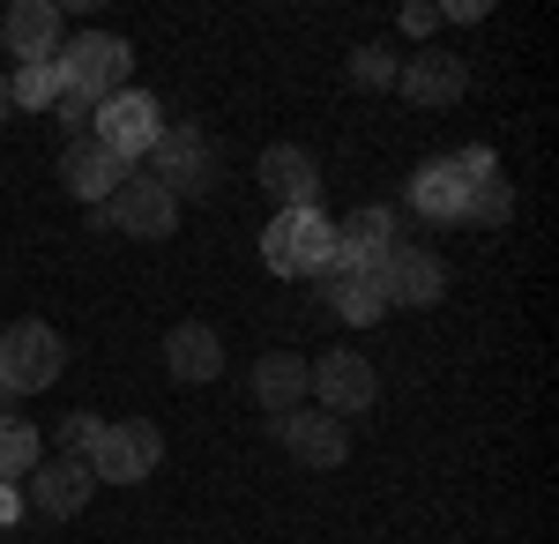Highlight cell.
Listing matches in <instances>:
<instances>
[{
    "label": "cell",
    "instance_id": "26",
    "mask_svg": "<svg viewBox=\"0 0 559 544\" xmlns=\"http://www.w3.org/2000/svg\"><path fill=\"white\" fill-rule=\"evenodd\" d=\"M403 31H411V38H426V31H440V8H426V0H411V8H403Z\"/></svg>",
    "mask_w": 559,
    "mask_h": 544
},
{
    "label": "cell",
    "instance_id": "5",
    "mask_svg": "<svg viewBox=\"0 0 559 544\" xmlns=\"http://www.w3.org/2000/svg\"><path fill=\"white\" fill-rule=\"evenodd\" d=\"M150 179L173 194V202H194V194H210L216 187V150L202 127H165L157 142H150Z\"/></svg>",
    "mask_w": 559,
    "mask_h": 544
},
{
    "label": "cell",
    "instance_id": "21",
    "mask_svg": "<svg viewBox=\"0 0 559 544\" xmlns=\"http://www.w3.org/2000/svg\"><path fill=\"white\" fill-rule=\"evenodd\" d=\"M508 216H515V179H508V172L477 179L471 194H463V224H471V232H492V224H508Z\"/></svg>",
    "mask_w": 559,
    "mask_h": 544
},
{
    "label": "cell",
    "instance_id": "14",
    "mask_svg": "<svg viewBox=\"0 0 559 544\" xmlns=\"http://www.w3.org/2000/svg\"><path fill=\"white\" fill-rule=\"evenodd\" d=\"M134 165H120L97 134H75L68 150H60V187L75 194V202H90V210H105L112 194H120V179H128Z\"/></svg>",
    "mask_w": 559,
    "mask_h": 544
},
{
    "label": "cell",
    "instance_id": "1",
    "mask_svg": "<svg viewBox=\"0 0 559 544\" xmlns=\"http://www.w3.org/2000/svg\"><path fill=\"white\" fill-rule=\"evenodd\" d=\"M134 75V45L112 38V31H90V38H68L60 45V90L68 97H90V105H105V97H120Z\"/></svg>",
    "mask_w": 559,
    "mask_h": 544
},
{
    "label": "cell",
    "instance_id": "25",
    "mask_svg": "<svg viewBox=\"0 0 559 544\" xmlns=\"http://www.w3.org/2000/svg\"><path fill=\"white\" fill-rule=\"evenodd\" d=\"M97 433H105V418H90V411H68V418H60V448L83 462L90 448H97Z\"/></svg>",
    "mask_w": 559,
    "mask_h": 544
},
{
    "label": "cell",
    "instance_id": "15",
    "mask_svg": "<svg viewBox=\"0 0 559 544\" xmlns=\"http://www.w3.org/2000/svg\"><path fill=\"white\" fill-rule=\"evenodd\" d=\"M463 194H471V179L455 157H432V165L411 172V224H426V232H455L463 224Z\"/></svg>",
    "mask_w": 559,
    "mask_h": 544
},
{
    "label": "cell",
    "instance_id": "23",
    "mask_svg": "<svg viewBox=\"0 0 559 544\" xmlns=\"http://www.w3.org/2000/svg\"><path fill=\"white\" fill-rule=\"evenodd\" d=\"M8 105H15V113H52V105H60V60H52V68H15V75H8Z\"/></svg>",
    "mask_w": 559,
    "mask_h": 544
},
{
    "label": "cell",
    "instance_id": "8",
    "mask_svg": "<svg viewBox=\"0 0 559 544\" xmlns=\"http://www.w3.org/2000/svg\"><path fill=\"white\" fill-rule=\"evenodd\" d=\"M373 284H381L388 306H440V298H448V261L432 247L395 239V247L381 253V269H373Z\"/></svg>",
    "mask_w": 559,
    "mask_h": 544
},
{
    "label": "cell",
    "instance_id": "4",
    "mask_svg": "<svg viewBox=\"0 0 559 544\" xmlns=\"http://www.w3.org/2000/svg\"><path fill=\"white\" fill-rule=\"evenodd\" d=\"M157 456H165L157 418H120V425L97 433V448L83 456V470L97 477V485H142V477L157 470Z\"/></svg>",
    "mask_w": 559,
    "mask_h": 544
},
{
    "label": "cell",
    "instance_id": "19",
    "mask_svg": "<svg viewBox=\"0 0 559 544\" xmlns=\"http://www.w3.org/2000/svg\"><path fill=\"white\" fill-rule=\"evenodd\" d=\"M247 388H254V403L269 418H292V411H306V358L299 351H261Z\"/></svg>",
    "mask_w": 559,
    "mask_h": 544
},
{
    "label": "cell",
    "instance_id": "13",
    "mask_svg": "<svg viewBox=\"0 0 559 544\" xmlns=\"http://www.w3.org/2000/svg\"><path fill=\"white\" fill-rule=\"evenodd\" d=\"M60 23H68V15H60L52 0H15V8H0V45H8L23 68H52L60 45H68Z\"/></svg>",
    "mask_w": 559,
    "mask_h": 544
},
{
    "label": "cell",
    "instance_id": "7",
    "mask_svg": "<svg viewBox=\"0 0 559 544\" xmlns=\"http://www.w3.org/2000/svg\"><path fill=\"white\" fill-rule=\"evenodd\" d=\"M90 134L120 157V165H134V157H150V142L165 134V113H157V97L150 90H120V97H105L97 113H90Z\"/></svg>",
    "mask_w": 559,
    "mask_h": 544
},
{
    "label": "cell",
    "instance_id": "2",
    "mask_svg": "<svg viewBox=\"0 0 559 544\" xmlns=\"http://www.w3.org/2000/svg\"><path fill=\"white\" fill-rule=\"evenodd\" d=\"M329 253H336V216L321 210H276L269 232H261V261L276 276H321Z\"/></svg>",
    "mask_w": 559,
    "mask_h": 544
},
{
    "label": "cell",
    "instance_id": "3",
    "mask_svg": "<svg viewBox=\"0 0 559 544\" xmlns=\"http://www.w3.org/2000/svg\"><path fill=\"white\" fill-rule=\"evenodd\" d=\"M60 374H68V343H60V329H45V321L0 329V388H8L15 403H23V395H45Z\"/></svg>",
    "mask_w": 559,
    "mask_h": 544
},
{
    "label": "cell",
    "instance_id": "29",
    "mask_svg": "<svg viewBox=\"0 0 559 544\" xmlns=\"http://www.w3.org/2000/svg\"><path fill=\"white\" fill-rule=\"evenodd\" d=\"M8 113H15V105H8V75H0V120H8Z\"/></svg>",
    "mask_w": 559,
    "mask_h": 544
},
{
    "label": "cell",
    "instance_id": "9",
    "mask_svg": "<svg viewBox=\"0 0 559 544\" xmlns=\"http://www.w3.org/2000/svg\"><path fill=\"white\" fill-rule=\"evenodd\" d=\"M395 224H403V216L381 210V202L350 210L344 224H336V253H329V269H321V276H373V269H381V253L395 247Z\"/></svg>",
    "mask_w": 559,
    "mask_h": 544
},
{
    "label": "cell",
    "instance_id": "27",
    "mask_svg": "<svg viewBox=\"0 0 559 544\" xmlns=\"http://www.w3.org/2000/svg\"><path fill=\"white\" fill-rule=\"evenodd\" d=\"M31 507H23V485H0V530H15Z\"/></svg>",
    "mask_w": 559,
    "mask_h": 544
},
{
    "label": "cell",
    "instance_id": "6",
    "mask_svg": "<svg viewBox=\"0 0 559 544\" xmlns=\"http://www.w3.org/2000/svg\"><path fill=\"white\" fill-rule=\"evenodd\" d=\"M306 395H313V411H329V418H358V411H373L381 374H373L358 351H329V358L306 366Z\"/></svg>",
    "mask_w": 559,
    "mask_h": 544
},
{
    "label": "cell",
    "instance_id": "12",
    "mask_svg": "<svg viewBox=\"0 0 559 544\" xmlns=\"http://www.w3.org/2000/svg\"><path fill=\"white\" fill-rule=\"evenodd\" d=\"M395 90H403L418 113L463 105V90H471V60H463V52H448V45H426V52H411V60H403Z\"/></svg>",
    "mask_w": 559,
    "mask_h": 544
},
{
    "label": "cell",
    "instance_id": "11",
    "mask_svg": "<svg viewBox=\"0 0 559 544\" xmlns=\"http://www.w3.org/2000/svg\"><path fill=\"white\" fill-rule=\"evenodd\" d=\"M254 179H261V194H269L276 210H321V157L299 150V142H269Z\"/></svg>",
    "mask_w": 559,
    "mask_h": 544
},
{
    "label": "cell",
    "instance_id": "20",
    "mask_svg": "<svg viewBox=\"0 0 559 544\" xmlns=\"http://www.w3.org/2000/svg\"><path fill=\"white\" fill-rule=\"evenodd\" d=\"M321 298H329V314L336 321H350V329H373L388 314V298L373 276H321Z\"/></svg>",
    "mask_w": 559,
    "mask_h": 544
},
{
    "label": "cell",
    "instance_id": "16",
    "mask_svg": "<svg viewBox=\"0 0 559 544\" xmlns=\"http://www.w3.org/2000/svg\"><path fill=\"white\" fill-rule=\"evenodd\" d=\"M276 425V440H284V456L306 462V470H336V462L350 456V440H344V418H329V411H292V418H269Z\"/></svg>",
    "mask_w": 559,
    "mask_h": 544
},
{
    "label": "cell",
    "instance_id": "17",
    "mask_svg": "<svg viewBox=\"0 0 559 544\" xmlns=\"http://www.w3.org/2000/svg\"><path fill=\"white\" fill-rule=\"evenodd\" d=\"M23 485H31V507H38V515H52V522L83 515V507H90V493H97V477H90V470H83L75 456H52V462H38V470H31Z\"/></svg>",
    "mask_w": 559,
    "mask_h": 544
},
{
    "label": "cell",
    "instance_id": "22",
    "mask_svg": "<svg viewBox=\"0 0 559 544\" xmlns=\"http://www.w3.org/2000/svg\"><path fill=\"white\" fill-rule=\"evenodd\" d=\"M31 470H38V425L0 418V485H23Z\"/></svg>",
    "mask_w": 559,
    "mask_h": 544
},
{
    "label": "cell",
    "instance_id": "24",
    "mask_svg": "<svg viewBox=\"0 0 559 544\" xmlns=\"http://www.w3.org/2000/svg\"><path fill=\"white\" fill-rule=\"evenodd\" d=\"M395 75H403L395 45H350V83L358 90H395Z\"/></svg>",
    "mask_w": 559,
    "mask_h": 544
},
{
    "label": "cell",
    "instance_id": "10",
    "mask_svg": "<svg viewBox=\"0 0 559 544\" xmlns=\"http://www.w3.org/2000/svg\"><path fill=\"white\" fill-rule=\"evenodd\" d=\"M105 224L128 232V239H173V232H179V202L150 179V172H128L120 194L105 202Z\"/></svg>",
    "mask_w": 559,
    "mask_h": 544
},
{
    "label": "cell",
    "instance_id": "18",
    "mask_svg": "<svg viewBox=\"0 0 559 544\" xmlns=\"http://www.w3.org/2000/svg\"><path fill=\"white\" fill-rule=\"evenodd\" d=\"M165 374L187 380V388L216 380V374H224V335H216L210 321H179V329L165 335Z\"/></svg>",
    "mask_w": 559,
    "mask_h": 544
},
{
    "label": "cell",
    "instance_id": "28",
    "mask_svg": "<svg viewBox=\"0 0 559 544\" xmlns=\"http://www.w3.org/2000/svg\"><path fill=\"white\" fill-rule=\"evenodd\" d=\"M440 23H485V0H448Z\"/></svg>",
    "mask_w": 559,
    "mask_h": 544
}]
</instances>
